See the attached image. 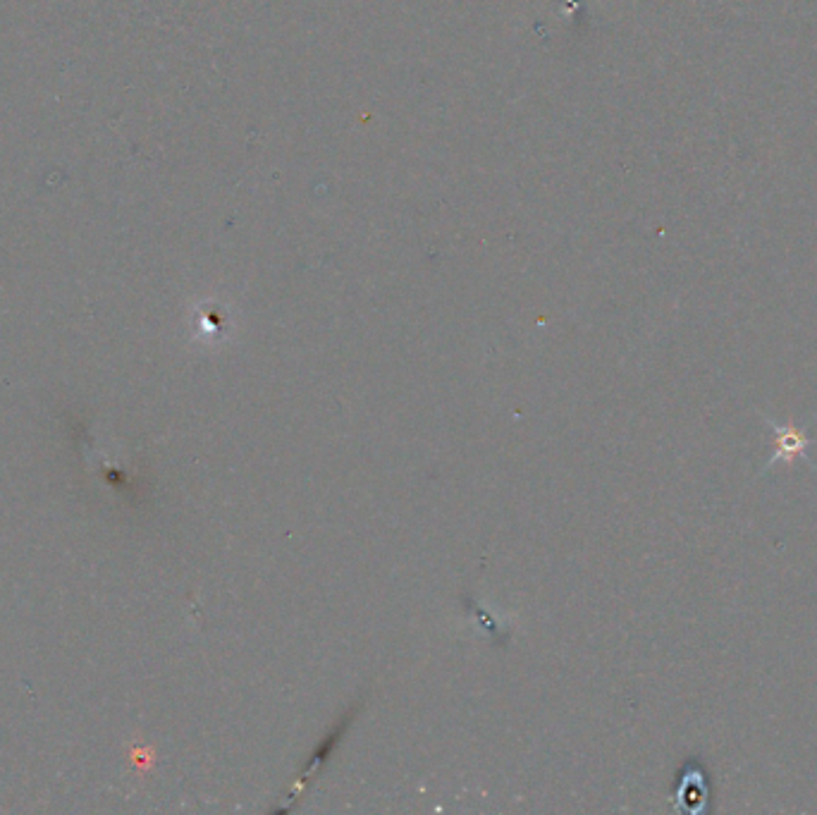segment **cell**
<instances>
[{
    "label": "cell",
    "instance_id": "1",
    "mask_svg": "<svg viewBox=\"0 0 817 815\" xmlns=\"http://www.w3.org/2000/svg\"><path fill=\"white\" fill-rule=\"evenodd\" d=\"M772 426L774 435V455L767 462V469L774 464H791L796 459H808V447L813 440L808 438L803 428H796L794 424H777V421H767Z\"/></svg>",
    "mask_w": 817,
    "mask_h": 815
}]
</instances>
